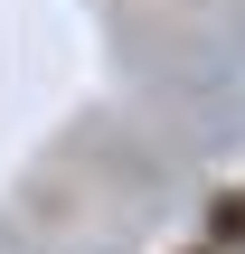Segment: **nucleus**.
Here are the masks:
<instances>
[{"label":"nucleus","mask_w":245,"mask_h":254,"mask_svg":"<svg viewBox=\"0 0 245 254\" xmlns=\"http://www.w3.org/2000/svg\"><path fill=\"white\" fill-rule=\"evenodd\" d=\"M208 254H245V189L208 198Z\"/></svg>","instance_id":"obj_1"}]
</instances>
